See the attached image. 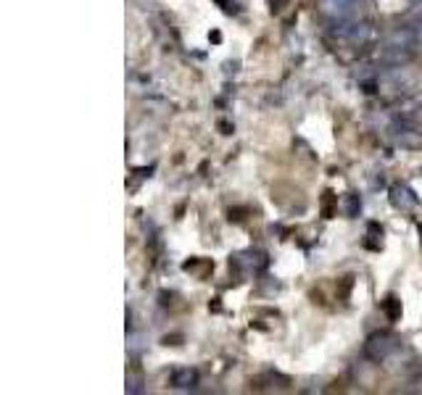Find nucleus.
<instances>
[{"label":"nucleus","mask_w":422,"mask_h":395,"mask_svg":"<svg viewBox=\"0 0 422 395\" xmlns=\"http://www.w3.org/2000/svg\"><path fill=\"white\" fill-rule=\"evenodd\" d=\"M359 0H319V11L333 21H343L353 14Z\"/></svg>","instance_id":"obj_1"},{"label":"nucleus","mask_w":422,"mask_h":395,"mask_svg":"<svg viewBox=\"0 0 422 395\" xmlns=\"http://www.w3.org/2000/svg\"><path fill=\"white\" fill-rule=\"evenodd\" d=\"M341 35L348 37V40H353V43H359V40L367 37V26L364 24H346L343 29H341Z\"/></svg>","instance_id":"obj_5"},{"label":"nucleus","mask_w":422,"mask_h":395,"mask_svg":"<svg viewBox=\"0 0 422 395\" xmlns=\"http://www.w3.org/2000/svg\"><path fill=\"white\" fill-rule=\"evenodd\" d=\"M174 387H182V390H188V387H193L196 382H199V374H196V369H177L172 377Z\"/></svg>","instance_id":"obj_4"},{"label":"nucleus","mask_w":422,"mask_h":395,"mask_svg":"<svg viewBox=\"0 0 422 395\" xmlns=\"http://www.w3.org/2000/svg\"><path fill=\"white\" fill-rule=\"evenodd\" d=\"M143 387H140V377H135V374H129L127 377V393H140Z\"/></svg>","instance_id":"obj_6"},{"label":"nucleus","mask_w":422,"mask_h":395,"mask_svg":"<svg viewBox=\"0 0 422 395\" xmlns=\"http://www.w3.org/2000/svg\"><path fill=\"white\" fill-rule=\"evenodd\" d=\"M414 45V32L412 29H396V32H393V35H391V48H396V51H401V48H404V51H409V48H412Z\"/></svg>","instance_id":"obj_3"},{"label":"nucleus","mask_w":422,"mask_h":395,"mask_svg":"<svg viewBox=\"0 0 422 395\" xmlns=\"http://www.w3.org/2000/svg\"><path fill=\"white\" fill-rule=\"evenodd\" d=\"M391 200H393V206L396 208H412L414 206L412 190L404 188V185H396V188L391 190Z\"/></svg>","instance_id":"obj_2"}]
</instances>
